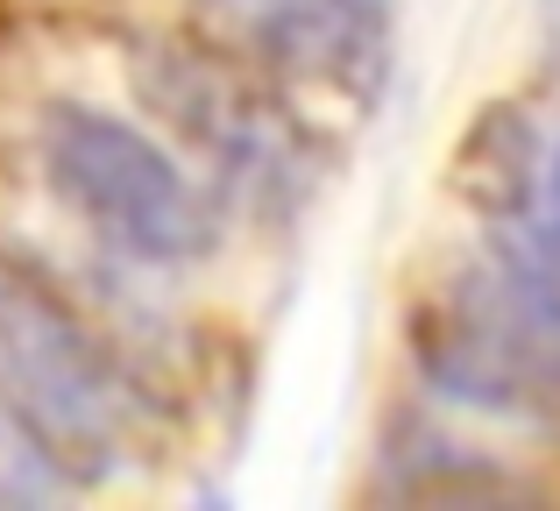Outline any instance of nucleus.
Here are the masks:
<instances>
[{
  "label": "nucleus",
  "mask_w": 560,
  "mask_h": 511,
  "mask_svg": "<svg viewBox=\"0 0 560 511\" xmlns=\"http://www.w3.org/2000/svg\"><path fill=\"white\" fill-rule=\"evenodd\" d=\"M191 14L199 36L270 93L362 114L390 79L383 0H191Z\"/></svg>",
  "instance_id": "4"
},
{
  "label": "nucleus",
  "mask_w": 560,
  "mask_h": 511,
  "mask_svg": "<svg viewBox=\"0 0 560 511\" xmlns=\"http://www.w3.org/2000/svg\"><path fill=\"white\" fill-rule=\"evenodd\" d=\"M504 128H511V150L497 156V193H490L497 221H504L497 235L560 263V121L547 136H533L518 121H504Z\"/></svg>",
  "instance_id": "6"
},
{
  "label": "nucleus",
  "mask_w": 560,
  "mask_h": 511,
  "mask_svg": "<svg viewBox=\"0 0 560 511\" xmlns=\"http://www.w3.org/2000/svg\"><path fill=\"white\" fill-rule=\"evenodd\" d=\"M0 376L22 433L65 476H100L128 441L136 398L93 327L36 277H0Z\"/></svg>",
  "instance_id": "3"
},
{
  "label": "nucleus",
  "mask_w": 560,
  "mask_h": 511,
  "mask_svg": "<svg viewBox=\"0 0 560 511\" xmlns=\"http://www.w3.org/2000/svg\"><path fill=\"white\" fill-rule=\"evenodd\" d=\"M136 85L156 114L234 185H277L284 171H299V121L284 114V100L262 79H248L234 57H220L213 43L199 50H142Z\"/></svg>",
  "instance_id": "5"
},
{
  "label": "nucleus",
  "mask_w": 560,
  "mask_h": 511,
  "mask_svg": "<svg viewBox=\"0 0 560 511\" xmlns=\"http://www.w3.org/2000/svg\"><path fill=\"white\" fill-rule=\"evenodd\" d=\"M411 362L447 405L560 427V263L497 235L411 313Z\"/></svg>",
  "instance_id": "1"
},
{
  "label": "nucleus",
  "mask_w": 560,
  "mask_h": 511,
  "mask_svg": "<svg viewBox=\"0 0 560 511\" xmlns=\"http://www.w3.org/2000/svg\"><path fill=\"white\" fill-rule=\"evenodd\" d=\"M43 178L114 256L191 263L220 242L213 199L191 185V171L164 142L142 136L121 114L50 107V121H43Z\"/></svg>",
  "instance_id": "2"
}]
</instances>
